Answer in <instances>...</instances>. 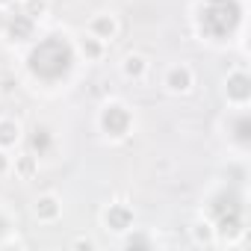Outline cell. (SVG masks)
<instances>
[{"label":"cell","mask_w":251,"mask_h":251,"mask_svg":"<svg viewBox=\"0 0 251 251\" xmlns=\"http://www.w3.org/2000/svg\"><path fill=\"white\" fill-rule=\"evenodd\" d=\"M130 222H133V213H130L127 207H121V204L109 207V213H106V225H109L112 230H127Z\"/></svg>","instance_id":"5b68a950"},{"label":"cell","mask_w":251,"mask_h":251,"mask_svg":"<svg viewBox=\"0 0 251 251\" xmlns=\"http://www.w3.org/2000/svg\"><path fill=\"white\" fill-rule=\"evenodd\" d=\"M6 27V18H3V12H0V30H3Z\"/></svg>","instance_id":"7402d4cb"},{"label":"cell","mask_w":251,"mask_h":251,"mask_svg":"<svg viewBox=\"0 0 251 251\" xmlns=\"http://www.w3.org/2000/svg\"><path fill=\"white\" fill-rule=\"evenodd\" d=\"M30 71L39 77V80H59L71 71L74 65V53H71V45L59 36H48L45 42H39L33 50H30Z\"/></svg>","instance_id":"6da1fadb"},{"label":"cell","mask_w":251,"mask_h":251,"mask_svg":"<svg viewBox=\"0 0 251 251\" xmlns=\"http://www.w3.org/2000/svg\"><path fill=\"white\" fill-rule=\"evenodd\" d=\"M127 245H130V248H133V245H139V248H148L151 242H148L145 236H130V239H127Z\"/></svg>","instance_id":"ac0fdd59"},{"label":"cell","mask_w":251,"mask_h":251,"mask_svg":"<svg viewBox=\"0 0 251 251\" xmlns=\"http://www.w3.org/2000/svg\"><path fill=\"white\" fill-rule=\"evenodd\" d=\"M242 21V9L236 0H207L201 9V30L210 39H225L230 36Z\"/></svg>","instance_id":"7a4b0ae2"},{"label":"cell","mask_w":251,"mask_h":251,"mask_svg":"<svg viewBox=\"0 0 251 251\" xmlns=\"http://www.w3.org/2000/svg\"><path fill=\"white\" fill-rule=\"evenodd\" d=\"M30 12H45V3L42 0H30Z\"/></svg>","instance_id":"d6986e66"},{"label":"cell","mask_w":251,"mask_h":251,"mask_svg":"<svg viewBox=\"0 0 251 251\" xmlns=\"http://www.w3.org/2000/svg\"><path fill=\"white\" fill-rule=\"evenodd\" d=\"M227 95L236 98V100H245L251 95V80L245 74H230L227 77Z\"/></svg>","instance_id":"52a82bcc"},{"label":"cell","mask_w":251,"mask_h":251,"mask_svg":"<svg viewBox=\"0 0 251 251\" xmlns=\"http://www.w3.org/2000/svg\"><path fill=\"white\" fill-rule=\"evenodd\" d=\"M3 172H6V157L0 154V175H3Z\"/></svg>","instance_id":"ffe728a7"},{"label":"cell","mask_w":251,"mask_h":251,"mask_svg":"<svg viewBox=\"0 0 251 251\" xmlns=\"http://www.w3.org/2000/svg\"><path fill=\"white\" fill-rule=\"evenodd\" d=\"M36 213H39L42 219H53V216L59 213V207H56V201H53V198H42V201L36 204Z\"/></svg>","instance_id":"4fadbf2b"},{"label":"cell","mask_w":251,"mask_h":251,"mask_svg":"<svg viewBox=\"0 0 251 251\" xmlns=\"http://www.w3.org/2000/svg\"><path fill=\"white\" fill-rule=\"evenodd\" d=\"M233 136H236V142H248L251 139V118L248 115H239L236 121H233Z\"/></svg>","instance_id":"8fae6325"},{"label":"cell","mask_w":251,"mask_h":251,"mask_svg":"<svg viewBox=\"0 0 251 251\" xmlns=\"http://www.w3.org/2000/svg\"><path fill=\"white\" fill-rule=\"evenodd\" d=\"M83 50H86L89 56H98V53H100V45L92 42V39H83Z\"/></svg>","instance_id":"2e32d148"},{"label":"cell","mask_w":251,"mask_h":251,"mask_svg":"<svg viewBox=\"0 0 251 251\" xmlns=\"http://www.w3.org/2000/svg\"><path fill=\"white\" fill-rule=\"evenodd\" d=\"M30 148H33L39 157L48 154V151H50V130H48V127H36L33 136H30Z\"/></svg>","instance_id":"ba28073f"},{"label":"cell","mask_w":251,"mask_h":251,"mask_svg":"<svg viewBox=\"0 0 251 251\" xmlns=\"http://www.w3.org/2000/svg\"><path fill=\"white\" fill-rule=\"evenodd\" d=\"M100 124H103V130L109 136H124V133H127V127H130V115H127V109H124V106H106Z\"/></svg>","instance_id":"3957f363"},{"label":"cell","mask_w":251,"mask_h":251,"mask_svg":"<svg viewBox=\"0 0 251 251\" xmlns=\"http://www.w3.org/2000/svg\"><path fill=\"white\" fill-rule=\"evenodd\" d=\"M169 86H172L175 92H186V89L192 86V74H189L186 68H172V71H169Z\"/></svg>","instance_id":"9c48e42d"},{"label":"cell","mask_w":251,"mask_h":251,"mask_svg":"<svg viewBox=\"0 0 251 251\" xmlns=\"http://www.w3.org/2000/svg\"><path fill=\"white\" fill-rule=\"evenodd\" d=\"M219 230H222V236H236L242 230V216H222Z\"/></svg>","instance_id":"30bf717a"},{"label":"cell","mask_w":251,"mask_h":251,"mask_svg":"<svg viewBox=\"0 0 251 251\" xmlns=\"http://www.w3.org/2000/svg\"><path fill=\"white\" fill-rule=\"evenodd\" d=\"M3 233H6V222H3V219H0V236H3Z\"/></svg>","instance_id":"44dd1931"},{"label":"cell","mask_w":251,"mask_h":251,"mask_svg":"<svg viewBox=\"0 0 251 251\" xmlns=\"http://www.w3.org/2000/svg\"><path fill=\"white\" fill-rule=\"evenodd\" d=\"M18 139V127L12 121H0V145H12Z\"/></svg>","instance_id":"7c38bea8"},{"label":"cell","mask_w":251,"mask_h":251,"mask_svg":"<svg viewBox=\"0 0 251 251\" xmlns=\"http://www.w3.org/2000/svg\"><path fill=\"white\" fill-rule=\"evenodd\" d=\"M18 172H21V175H33V160H30V157H24V160L18 163Z\"/></svg>","instance_id":"e0dca14e"},{"label":"cell","mask_w":251,"mask_h":251,"mask_svg":"<svg viewBox=\"0 0 251 251\" xmlns=\"http://www.w3.org/2000/svg\"><path fill=\"white\" fill-rule=\"evenodd\" d=\"M124 68H127V74H130V77H139V74H142V68H145V62H142V56H130Z\"/></svg>","instance_id":"9a60e30c"},{"label":"cell","mask_w":251,"mask_h":251,"mask_svg":"<svg viewBox=\"0 0 251 251\" xmlns=\"http://www.w3.org/2000/svg\"><path fill=\"white\" fill-rule=\"evenodd\" d=\"M95 33H100V36H112V33H115L112 18H98V21H95Z\"/></svg>","instance_id":"5bb4252c"},{"label":"cell","mask_w":251,"mask_h":251,"mask_svg":"<svg viewBox=\"0 0 251 251\" xmlns=\"http://www.w3.org/2000/svg\"><path fill=\"white\" fill-rule=\"evenodd\" d=\"M213 216H216V219H222V216H242L239 195H236V192H222V195H216V201H213Z\"/></svg>","instance_id":"277c9868"},{"label":"cell","mask_w":251,"mask_h":251,"mask_svg":"<svg viewBox=\"0 0 251 251\" xmlns=\"http://www.w3.org/2000/svg\"><path fill=\"white\" fill-rule=\"evenodd\" d=\"M6 30H9L12 39H30V36H33V21H30L27 15H12V18L6 21Z\"/></svg>","instance_id":"8992f818"}]
</instances>
